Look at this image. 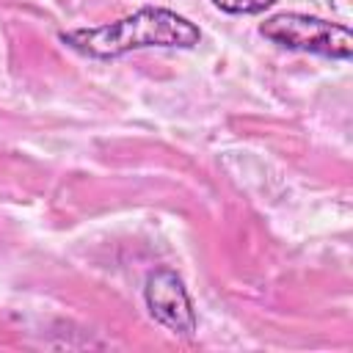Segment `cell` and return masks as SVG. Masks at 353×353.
<instances>
[{
  "label": "cell",
  "mask_w": 353,
  "mask_h": 353,
  "mask_svg": "<svg viewBox=\"0 0 353 353\" xmlns=\"http://www.w3.org/2000/svg\"><path fill=\"white\" fill-rule=\"evenodd\" d=\"M61 41L88 58H119L143 47H196L201 41L199 25L168 8H141L110 25L80 28L61 33Z\"/></svg>",
  "instance_id": "1"
},
{
  "label": "cell",
  "mask_w": 353,
  "mask_h": 353,
  "mask_svg": "<svg viewBox=\"0 0 353 353\" xmlns=\"http://www.w3.org/2000/svg\"><path fill=\"white\" fill-rule=\"evenodd\" d=\"M259 33L287 50L314 52V55L339 58V61H347L353 55V36L345 25L309 17V14H295V11L276 14L259 25Z\"/></svg>",
  "instance_id": "2"
},
{
  "label": "cell",
  "mask_w": 353,
  "mask_h": 353,
  "mask_svg": "<svg viewBox=\"0 0 353 353\" xmlns=\"http://www.w3.org/2000/svg\"><path fill=\"white\" fill-rule=\"evenodd\" d=\"M143 298H146L149 314L168 331L182 334V336H190L196 331V312H193L190 295L174 270L168 268L154 270L146 279Z\"/></svg>",
  "instance_id": "3"
},
{
  "label": "cell",
  "mask_w": 353,
  "mask_h": 353,
  "mask_svg": "<svg viewBox=\"0 0 353 353\" xmlns=\"http://www.w3.org/2000/svg\"><path fill=\"white\" fill-rule=\"evenodd\" d=\"M212 3L226 14H262L276 0H212Z\"/></svg>",
  "instance_id": "4"
}]
</instances>
